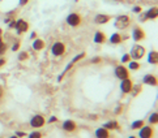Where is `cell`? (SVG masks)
Segmentation results:
<instances>
[{"mask_svg": "<svg viewBox=\"0 0 158 138\" xmlns=\"http://www.w3.org/2000/svg\"><path fill=\"white\" fill-rule=\"evenodd\" d=\"M129 24H131V18H129V16L123 14V16H119V17H116L114 25H115L116 29L122 30V29H126V27H128Z\"/></svg>", "mask_w": 158, "mask_h": 138, "instance_id": "1", "label": "cell"}, {"mask_svg": "<svg viewBox=\"0 0 158 138\" xmlns=\"http://www.w3.org/2000/svg\"><path fill=\"white\" fill-rule=\"evenodd\" d=\"M144 55H145V48L140 45H135L131 49L129 56H131V59H133V60H140V59L144 57Z\"/></svg>", "mask_w": 158, "mask_h": 138, "instance_id": "2", "label": "cell"}, {"mask_svg": "<svg viewBox=\"0 0 158 138\" xmlns=\"http://www.w3.org/2000/svg\"><path fill=\"white\" fill-rule=\"evenodd\" d=\"M81 22H82V17L78 13H71V14H68V17H67V24L72 27L80 26Z\"/></svg>", "mask_w": 158, "mask_h": 138, "instance_id": "3", "label": "cell"}, {"mask_svg": "<svg viewBox=\"0 0 158 138\" xmlns=\"http://www.w3.org/2000/svg\"><path fill=\"white\" fill-rule=\"evenodd\" d=\"M65 52V45L63 42H55L51 47V53L54 56H61Z\"/></svg>", "mask_w": 158, "mask_h": 138, "instance_id": "4", "label": "cell"}, {"mask_svg": "<svg viewBox=\"0 0 158 138\" xmlns=\"http://www.w3.org/2000/svg\"><path fill=\"white\" fill-rule=\"evenodd\" d=\"M44 123H46V120H44V117L42 115H34L31 117V120H30V125L33 126V128H35V129L42 128V126L44 125Z\"/></svg>", "mask_w": 158, "mask_h": 138, "instance_id": "5", "label": "cell"}, {"mask_svg": "<svg viewBox=\"0 0 158 138\" xmlns=\"http://www.w3.org/2000/svg\"><path fill=\"white\" fill-rule=\"evenodd\" d=\"M145 37H146L145 31L141 29L140 26L133 27V30H132V38L135 39V42H141V41H144Z\"/></svg>", "mask_w": 158, "mask_h": 138, "instance_id": "6", "label": "cell"}, {"mask_svg": "<svg viewBox=\"0 0 158 138\" xmlns=\"http://www.w3.org/2000/svg\"><path fill=\"white\" fill-rule=\"evenodd\" d=\"M115 76L119 80H126V78H129V72L124 65H118L115 68Z\"/></svg>", "mask_w": 158, "mask_h": 138, "instance_id": "7", "label": "cell"}, {"mask_svg": "<svg viewBox=\"0 0 158 138\" xmlns=\"http://www.w3.org/2000/svg\"><path fill=\"white\" fill-rule=\"evenodd\" d=\"M153 136H154V130L152 126L144 125L143 128H140V133H139L140 138H153Z\"/></svg>", "mask_w": 158, "mask_h": 138, "instance_id": "8", "label": "cell"}, {"mask_svg": "<svg viewBox=\"0 0 158 138\" xmlns=\"http://www.w3.org/2000/svg\"><path fill=\"white\" fill-rule=\"evenodd\" d=\"M15 29L17 30L19 34H21V33H26L27 30H29V24H27L25 20L20 18V20L16 21V24H15Z\"/></svg>", "mask_w": 158, "mask_h": 138, "instance_id": "9", "label": "cell"}, {"mask_svg": "<svg viewBox=\"0 0 158 138\" xmlns=\"http://www.w3.org/2000/svg\"><path fill=\"white\" fill-rule=\"evenodd\" d=\"M158 16V8L157 7H152L148 9L143 16V20H156Z\"/></svg>", "mask_w": 158, "mask_h": 138, "instance_id": "10", "label": "cell"}, {"mask_svg": "<svg viewBox=\"0 0 158 138\" xmlns=\"http://www.w3.org/2000/svg\"><path fill=\"white\" fill-rule=\"evenodd\" d=\"M110 20H111V16L99 13V14H97V16H95V17H94V22L97 24V25H105V24L109 22Z\"/></svg>", "mask_w": 158, "mask_h": 138, "instance_id": "11", "label": "cell"}, {"mask_svg": "<svg viewBox=\"0 0 158 138\" xmlns=\"http://www.w3.org/2000/svg\"><path fill=\"white\" fill-rule=\"evenodd\" d=\"M132 86H133V84H132V81L129 80V78L122 80V84H120V90H122L123 93L128 94V93H131V90H132Z\"/></svg>", "mask_w": 158, "mask_h": 138, "instance_id": "12", "label": "cell"}, {"mask_svg": "<svg viewBox=\"0 0 158 138\" xmlns=\"http://www.w3.org/2000/svg\"><path fill=\"white\" fill-rule=\"evenodd\" d=\"M76 129H77V124L73 120H65L63 123V130L71 133V132H75Z\"/></svg>", "mask_w": 158, "mask_h": 138, "instance_id": "13", "label": "cell"}, {"mask_svg": "<svg viewBox=\"0 0 158 138\" xmlns=\"http://www.w3.org/2000/svg\"><path fill=\"white\" fill-rule=\"evenodd\" d=\"M143 81H144V84L149 85V86H157V84H158L157 77L153 76V74H146L144 78H143Z\"/></svg>", "mask_w": 158, "mask_h": 138, "instance_id": "14", "label": "cell"}, {"mask_svg": "<svg viewBox=\"0 0 158 138\" xmlns=\"http://www.w3.org/2000/svg\"><path fill=\"white\" fill-rule=\"evenodd\" d=\"M95 138H110V132L105 129L103 126L102 128H98L97 130H95Z\"/></svg>", "mask_w": 158, "mask_h": 138, "instance_id": "15", "label": "cell"}, {"mask_svg": "<svg viewBox=\"0 0 158 138\" xmlns=\"http://www.w3.org/2000/svg\"><path fill=\"white\" fill-rule=\"evenodd\" d=\"M106 35H105V33L102 31H97L94 34V43H97V45H102V43L106 42Z\"/></svg>", "mask_w": 158, "mask_h": 138, "instance_id": "16", "label": "cell"}, {"mask_svg": "<svg viewBox=\"0 0 158 138\" xmlns=\"http://www.w3.org/2000/svg\"><path fill=\"white\" fill-rule=\"evenodd\" d=\"M123 41H124V38L119 34V33H115V34H112L110 37V43H112V45H120Z\"/></svg>", "mask_w": 158, "mask_h": 138, "instance_id": "17", "label": "cell"}, {"mask_svg": "<svg viewBox=\"0 0 158 138\" xmlns=\"http://www.w3.org/2000/svg\"><path fill=\"white\" fill-rule=\"evenodd\" d=\"M44 42L42 39H34V42H33V49L34 51H42V49L44 48Z\"/></svg>", "mask_w": 158, "mask_h": 138, "instance_id": "18", "label": "cell"}, {"mask_svg": "<svg viewBox=\"0 0 158 138\" xmlns=\"http://www.w3.org/2000/svg\"><path fill=\"white\" fill-rule=\"evenodd\" d=\"M148 63L149 64H157L158 63V52L157 51H150L148 55Z\"/></svg>", "mask_w": 158, "mask_h": 138, "instance_id": "19", "label": "cell"}, {"mask_svg": "<svg viewBox=\"0 0 158 138\" xmlns=\"http://www.w3.org/2000/svg\"><path fill=\"white\" fill-rule=\"evenodd\" d=\"M103 128L107 129V130H114V129H119V124L118 121H109L103 125Z\"/></svg>", "mask_w": 158, "mask_h": 138, "instance_id": "20", "label": "cell"}, {"mask_svg": "<svg viewBox=\"0 0 158 138\" xmlns=\"http://www.w3.org/2000/svg\"><path fill=\"white\" fill-rule=\"evenodd\" d=\"M144 125H145L144 120H136V121H133V123H132V125H131V129L136 130V129H140V128H143Z\"/></svg>", "mask_w": 158, "mask_h": 138, "instance_id": "21", "label": "cell"}, {"mask_svg": "<svg viewBox=\"0 0 158 138\" xmlns=\"http://www.w3.org/2000/svg\"><path fill=\"white\" fill-rule=\"evenodd\" d=\"M128 67H129V69H132V70H139L141 68V65H140V63H137V60H133V61L128 63Z\"/></svg>", "mask_w": 158, "mask_h": 138, "instance_id": "22", "label": "cell"}, {"mask_svg": "<svg viewBox=\"0 0 158 138\" xmlns=\"http://www.w3.org/2000/svg\"><path fill=\"white\" fill-rule=\"evenodd\" d=\"M149 123H150L152 125H156V124L158 123V113H157V112H154V113H152V115H150Z\"/></svg>", "mask_w": 158, "mask_h": 138, "instance_id": "23", "label": "cell"}, {"mask_svg": "<svg viewBox=\"0 0 158 138\" xmlns=\"http://www.w3.org/2000/svg\"><path fill=\"white\" fill-rule=\"evenodd\" d=\"M5 51H7V45L3 42L2 39V37H0V55H3Z\"/></svg>", "mask_w": 158, "mask_h": 138, "instance_id": "24", "label": "cell"}, {"mask_svg": "<svg viewBox=\"0 0 158 138\" xmlns=\"http://www.w3.org/2000/svg\"><path fill=\"white\" fill-rule=\"evenodd\" d=\"M29 138H42V133L41 132H33L29 134Z\"/></svg>", "mask_w": 158, "mask_h": 138, "instance_id": "25", "label": "cell"}, {"mask_svg": "<svg viewBox=\"0 0 158 138\" xmlns=\"http://www.w3.org/2000/svg\"><path fill=\"white\" fill-rule=\"evenodd\" d=\"M129 61H131V56H129V53L123 55V57H122V63H129Z\"/></svg>", "mask_w": 158, "mask_h": 138, "instance_id": "26", "label": "cell"}, {"mask_svg": "<svg viewBox=\"0 0 158 138\" xmlns=\"http://www.w3.org/2000/svg\"><path fill=\"white\" fill-rule=\"evenodd\" d=\"M19 59H20V60H26V59H27V52H20Z\"/></svg>", "mask_w": 158, "mask_h": 138, "instance_id": "27", "label": "cell"}, {"mask_svg": "<svg viewBox=\"0 0 158 138\" xmlns=\"http://www.w3.org/2000/svg\"><path fill=\"white\" fill-rule=\"evenodd\" d=\"M19 48H20V43H19V42H16L15 45H13V47H12V51H17Z\"/></svg>", "mask_w": 158, "mask_h": 138, "instance_id": "28", "label": "cell"}, {"mask_svg": "<svg viewBox=\"0 0 158 138\" xmlns=\"http://www.w3.org/2000/svg\"><path fill=\"white\" fill-rule=\"evenodd\" d=\"M16 136H17V137L20 138V137H25V136H26V133H25V132H16Z\"/></svg>", "mask_w": 158, "mask_h": 138, "instance_id": "29", "label": "cell"}, {"mask_svg": "<svg viewBox=\"0 0 158 138\" xmlns=\"http://www.w3.org/2000/svg\"><path fill=\"white\" fill-rule=\"evenodd\" d=\"M133 12H135V13H140V12H141V7H135V8H133Z\"/></svg>", "mask_w": 158, "mask_h": 138, "instance_id": "30", "label": "cell"}, {"mask_svg": "<svg viewBox=\"0 0 158 138\" xmlns=\"http://www.w3.org/2000/svg\"><path fill=\"white\" fill-rule=\"evenodd\" d=\"M3 97H4V89H3V86H0V99Z\"/></svg>", "mask_w": 158, "mask_h": 138, "instance_id": "31", "label": "cell"}, {"mask_svg": "<svg viewBox=\"0 0 158 138\" xmlns=\"http://www.w3.org/2000/svg\"><path fill=\"white\" fill-rule=\"evenodd\" d=\"M29 3V0H20V5H26Z\"/></svg>", "mask_w": 158, "mask_h": 138, "instance_id": "32", "label": "cell"}, {"mask_svg": "<svg viewBox=\"0 0 158 138\" xmlns=\"http://www.w3.org/2000/svg\"><path fill=\"white\" fill-rule=\"evenodd\" d=\"M55 121H58V119H56V117H55V116H52V117H51V119H50V120H48V123H55Z\"/></svg>", "mask_w": 158, "mask_h": 138, "instance_id": "33", "label": "cell"}, {"mask_svg": "<svg viewBox=\"0 0 158 138\" xmlns=\"http://www.w3.org/2000/svg\"><path fill=\"white\" fill-rule=\"evenodd\" d=\"M5 64V60L3 59V57H0V68H2L3 67V65Z\"/></svg>", "mask_w": 158, "mask_h": 138, "instance_id": "34", "label": "cell"}, {"mask_svg": "<svg viewBox=\"0 0 158 138\" xmlns=\"http://www.w3.org/2000/svg\"><path fill=\"white\" fill-rule=\"evenodd\" d=\"M92 61H93V63H99V61H101V59H99V57H95V59L92 60Z\"/></svg>", "mask_w": 158, "mask_h": 138, "instance_id": "35", "label": "cell"}, {"mask_svg": "<svg viewBox=\"0 0 158 138\" xmlns=\"http://www.w3.org/2000/svg\"><path fill=\"white\" fill-rule=\"evenodd\" d=\"M35 37H37V33H31V35H30L31 39H35Z\"/></svg>", "mask_w": 158, "mask_h": 138, "instance_id": "36", "label": "cell"}, {"mask_svg": "<svg viewBox=\"0 0 158 138\" xmlns=\"http://www.w3.org/2000/svg\"><path fill=\"white\" fill-rule=\"evenodd\" d=\"M15 24H16V21H12V22L9 24V27H15Z\"/></svg>", "mask_w": 158, "mask_h": 138, "instance_id": "37", "label": "cell"}, {"mask_svg": "<svg viewBox=\"0 0 158 138\" xmlns=\"http://www.w3.org/2000/svg\"><path fill=\"white\" fill-rule=\"evenodd\" d=\"M9 138H19L17 136H12V137H9Z\"/></svg>", "mask_w": 158, "mask_h": 138, "instance_id": "38", "label": "cell"}, {"mask_svg": "<svg viewBox=\"0 0 158 138\" xmlns=\"http://www.w3.org/2000/svg\"><path fill=\"white\" fill-rule=\"evenodd\" d=\"M2 34H3V30H2V29H0V37H2Z\"/></svg>", "mask_w": 158, "mask_h": 138, "instance_id": "39", "label": "cell"}, {"mask_svg": "<svg viewBox=\"0 0 158 138\" xmlns=\"http://www.w3.org/2000/svg\"><path fill=\"white\" fill-rule=\"evenodd\" d=\"M128 138H136V137H135V136H129Z\"/></svg>", "mask_w": 158, "mask_h": 138, "instance_id": "40", "label": "cell"}, {"mask_svg": "<svg viewBox=\"0 0 158 138\" xmlns=\"http://www.w3.org/2000/svg\"><path fill=\"white\" fill-rule=\"evenodd\" d=\"M0 138H2V137H0Z\"/></svg>", "mask_w": 158, "mask_h": 138, "instance_id": "41", "label": "cell"}]
</instances>
